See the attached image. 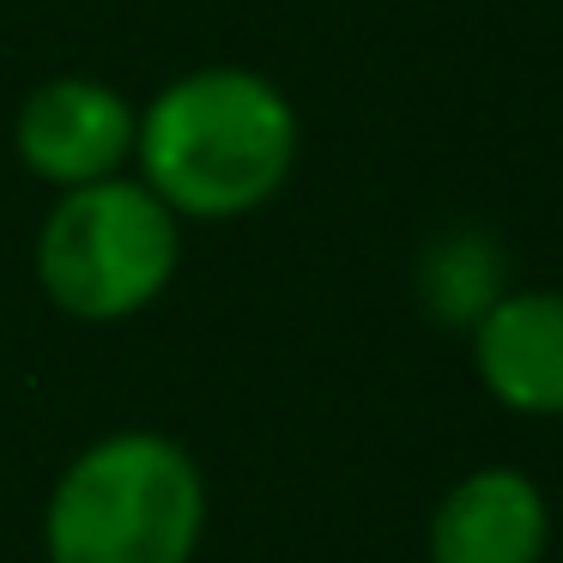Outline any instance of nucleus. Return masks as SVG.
Instances as JSON below:
<instances>
[{"label":"nucleus","mask_w":563,"mask_h":563,"mask_svg":"<svg viewBox=\"0 0 563 563\" xmlns=\"http://www.w3.org/2000/svg\"><path fill=\"white\" fill-rule=\"evenodd\" d=\"M303 122L279 79L236 62H212L176 74L140 110L134 164L140 183L176 212L200 224H231L279 200L291 183Z\"/></svg>","instance_id":"nucleus-1"},{"label":"nucleus","mask_w":563,"mask_h":563,"mask_svg":"<svg viewBox=\"0 0 563 563\" xmlns=\"http://www.w3.org/2000/svg\"><path fill=\"white\" fill-rule=\"evenodd\" d=\"M207 527V478L183 442L115 430L62 473L43 515L49 563H188Z\"/></svg>","instance_id":"nucleus-2"},{"label":"nucleus","mask_w":563,"mask_h":563,"mask_svg":"<svg viewBox=\"0 0 563 563\" xmlns=\"http://www.w3.org/2000/svg\"><path fill=\"white\" fill-rule=\"evenodd\" d=\"M183 261V219L140 176L62 188L37 231V285L74 321H128L164 297Z\"/></svg>","instance_id":"nucleus-3"},{"label":"nucleus","mask_w":563,"mask_h":563,"mask_svg":"<svg viewBox=\"0 0 563 563\" xmlns=\"http://www.w3.org/2000/svg\"><path fill=\"white\" fill-rule=\"evenodd\" d=\"M134 140H140V110L115 86L86 79V74H62V79L31 86L13 115L19 164L37 183H49L55 195L122 176L134 164Z\"/></svg>","instance_id":"nucleus-4"},{"label":"nucleus","mask_w":563,"mask_h":563,"mask_svg":"<svg viewBox=\"0 0 563 563\" xmlns=\"http://www.w3.org/2000/svg\"><path fill=\"white\" fill-rule=\"evenodd\" d=\"M473 369L497 406L521 418H563V291L521 285L473 321Z\"/></svg>","instance_id":"nucleus-5"},{"label":"nucleus","mask_w":563,"mask_h":563,"mask_svg":"<svg viewBox=\"0 0 563 563\" xmlns=\"http://www.w3.org/2000/svg\"><path fill=\"white\" fill-rule=\"evenodd\" d=\"M551 503L521 466H473L430 515V563H545Z\"/></svg>","instance_id":"nucleus-6"},{"label":"nucleus","mask_w":563,"mask_h":563,"mask_svg":"<svg viewBox=\"0 0 563 563\" xmlns=\"http://www.w3.org/2000/svg\"><path fill=\"white\" fill-rule=\"evenodd\" d=\"M509 291V261H503V243L478 224H461V231H442L437 243L418 255V303L442 321V328H466L485 316L497 297Z\"/></svg>","instance_id":"nucleus-7"}]
</instances>
